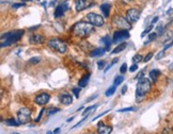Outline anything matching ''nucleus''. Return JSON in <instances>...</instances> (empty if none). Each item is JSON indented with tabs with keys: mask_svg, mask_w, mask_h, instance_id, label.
Returning <instances> with one entry per match:
<instances>
[{
	"mask_svg": "<svg viewBox=\"0 0 173 134\" xmlns=\"http://www.w3.org/2000/svg\"><path fill=\"white\" fill-rule=\"evenodd\" d=\"M171 46H173V41L171 42V43H170V44H168V45H166L165 46V49H164V50H166V49H168V48H170V47H171Z\"/></svg>",
	"mask_w": 173,
	"mask_h": 134,
	"instance_id": "a18cd8bd",
	"label": "nucleus"
},
{
	"mask_svg": "<svg viewBox=\"0 0 173 134\" xmlns=\"http://www.w3.org/2000/svg\"><path fill=\"white\" fill-rule=\"evenodd\" d=\"M101 10L102 12L104 13V16L105 17H108V15H109V11H110V4L109 3H103L101 5Z\"/></svg>",
	"mask_w": 173,
	"mask_h": 134,
	"instance_id": "412c9836",
	"label": "nucleus"
},
{
	"mask_svg": "<svg viewBox=\"0 0 173 134\" xmlns=\"http://www.w3.org/2000/svg\"><path fill=\"white\" fill-rule=\"evenodd\" d=\"M23 1H26L27 2V1H31V0H23Z\"/></svg>",
	"mask_w": 173,
	"mask_h": 134,
	"instance_id": "603ef678",
	"label": "nucleus"
},
{
	"mask_svg": "<svg viewBox=\"0 0 173 134\" xmlns=\"http://www.w3.org/2000/svg\"><path fill=\"white\" fill-rule=\"evenodd\" d=\"M68 10V4L66 1H63L62 3H60L59 5H57L56 10H55V17L56 18H59V17H62L64 14V12Z\"/></svg>",
	"mask_w": 173,
	"mask_h": 134,
	"instance_id": "9d476101",
	"label": "nucleus"
},
{
	"mask_svg": "<svg viewBox=\"0 0 173 134\" xmlns=\"http://www.w3.org/2000/svg\"><path fill=\"white\" fill-rule=\"evenodd\" d=\"M59 132H60V128H57V129H55V131H53V134H59Z\"/></svg>",
	"mask_w": 173,
	"mask_h": 134,
	"instance_id": "de8ad7c7",
	"label": "nucleus"
},
{
	"mask_svg": "<svg viewBox=\"0 0 173 134\" xmlns=\"http://www.w3.org/2000/svg\"><path fill=\"white\" fill-rule=\"evenodd\" d=\"M5 125L7 126H12V127H17L19 125L18 121H16L14 118H9L5 120Z\"/></svg>",
	"mask_w": 173,
	"mask_h": 134,
	"instance_id": "4be33fe9",
	"label": "nucleus"
},
{
	"mask_svg": "<svg viewBox=\"0 0 173 134\" xmlns=\"http://www.w3.org/2000/svg\"><path fill=\"white\" fill-rule=\"evenodd\" d=\"M15 134H18V133H15Z\"/></svg>",
	"mask_w": 173,
	"mask_h": 134,
	"instance_id": "5fc2aeb1",
	"label": "nucleus"
},
{
	"mask_svg": "<svg viewBox=\"0 0 173 134\" xmlns=\"http://www.w3.org/2000/svg\"><path fill=\"white\" fill-rule=\"evenodd\" d=\"M164 56H165V50H162V51H160L158 53L157 56H156V60H160Z\"/></svg>",
	"mask_w": 173,
	"mask_h": 134,
	"instance_id": "58836bf2",
	"label": "nucleus"
},
{
	"mask_svg": "<svg viewBox=\"0 0 173 134\" xmlns=\"http://www.w3.org/2000/svg\"><path fill=\"white\" fill-rule=\"evenodd\" d=\"M126 92H127V85H125L124 87L122 88V94H123V95H125V93H126Z\"/></svg>",
	"mask_w": 173,
	"mask_h": 134,
	"instance_id": "49530a36",
	"label": "nucleus"
},
{
	"mask_svg": "<svg viewBox=\"0 0 173 134\" xmlns=\"http://www.w3.org/2000/svg\"><path fill=\"white\" fill-rule=\"evenodd\" d=\"M171 37H172V32H168V33H166L165 38L162 40V43H164V44H165V43H167V42L169 41Z\"/></svg>",
	"mask_w": 173,
	"mask_h": 134,
	"instance_id": "7c9ffc66",
	"label": "nucleus"
},
{
	"mask_svg": "<svg viewBox=\"0 0 173 134\" xmlns=\"http://www.w3.org/2000/svg\"><path fill=\"white\" fill-rule=\"evenodd\" d=\"M106 113H108V111H106V112H104V113H103V114H99V115H97V116H95V117H94V118H93V119H92V120H96V119H98V118H99V117H102V116H103V115H105Z\"/></svg>",
	"mask_w": 173,
	"mask_h": 134,
	"instance_id": "37998d69",
	"label": "nucleus"
},
{
	"mask_svg": "<svg viewBox=\"0 0 173 134\" xmlns=\"http://www.w3.org/2000/svg\"><path fill=\"white\" fill-rule=\"evenodd\" d=\"M50 99V96H49V94L47 93H42L40 95L35 97V99H34V102L39 105H45L47 102L49 101Z\"/></svg>",
	"mask_w": 173,
	"mask_h": 134,
	"instance_id": "f8f14e48",
	"label": "nucleus"
},
{
	"mask_svg": "<svg viewBox=\"0 0 173 134\" xmlns=\"http://www.w3.org/2000/svg\"><path fill=\"white\" fill-rule=\"evenodd\" d=\"M112 25L118 27V28H120L121 30H130L132 29L130 22L126 19V17H123V16H120V15H114V16H113Z\"/></svg>",
	"mask_w": 173,
	"mask_h": 134,
	"instance_id": "39448f33",
	"label": "nucleus"
},
{
	"mask_svg": "<svg viewBox=\"0 0 173 134\" xmlns=\"http://www.w3.org/2000/svg\"><path fill=\"white\" fill-rule=\"evenodd\" d=\"M73 119H74V117H71V118H68V123H70V121H72Z\"/></svg>",
	"mask_w": 173,
	"mask_h": 134,
	"instance_id": "8fccbe9b",
	"label": "nucleus"
},
{
	"mask_svg": "<svg viewBox=\"0 0 173 134\" xmlns=\"http://www.w3.org/2000/svg\"><path fill=\"white\" fill-rule=\"evenodd\" d=\"M24 7V3H14L12 5L13 9H18V7Z\"/></svg>",
	"mask_w": 173,
	"mask_h": 134,
	"instance_id": "79ce46f5",
	"label": "nucleus"
},
{
	"mask_svg": "<svg viewBox=\"0 0 173 134\" xmlns=\"http://www.w3.org/2000/svg\"><path fill=\"white\" fill-rule=\"evenodd\" d=\"M80 88H81V87H74V88H73V90H72V92H73V94H74V95H75L77 98H78V94H79V92H80Z\"/></svg>",
	"mask_w": 173,
	"mask_h": 134,
	"instance_id": "c9c22d12",
	"label": "nucleus"
},
{
	"mask_svg": "<svg viewBox=\"0 0 173 134\" xmlns=\"http://www.w3.org/2000/svg\"><path fill=\"white\" fill-rule=\"evenodd\" d=\"M24 33H25L24 30H15V31L3 33L1 35V44H0V46L3 48V47H8L10 45L18 42L24 35Z\"/></svg>",
	"mask_w": 173,
	"mask_h": 134,
	"instance_id": "7ed1b4c3",
	"label": "nucleus"
},
{
	"mask_svg": "<svg viewBox=\"0 0 173 134\" xmlns=\"http://www.w3.org/2000/svg\"><path fill=\"white\" fill-rule=\"evenodd\" d=\"M123 81H124V77H122V76H117V78L114 79V85L116 86L120 85Z\"/></svg>",
	"mask_w": 173,
	"mask_h": 134,
	"instance_id": "393cba45",
	"label": "nucleus"
},
{
	"mask_svg": "<svg viewBox=\"0 0 173 134\" xmlns=\"http://www.w3.org/2000/svg\"><path fill=\"white\" fill-rule=\"evenodd\" d=\"M142 60H143V58H142L141 54H136V56L132 58V62H134L135 64H138L139 62H141Z\"/></svg>",
	"mask_w": 173,
	"mask_h": 134,
	"instance_id": "bb28decb",
	"label": "nucleus"
},
{
	"mask_svg": "<svg viewBox=\"0 0 173 134\" xmlns=\"http://www.w3.org/2000/svg\"><path fill=\"white\" fill-rule=\"evenodd\" d=\"M97 132L98 134H110L112 132V128L110 126H107L104 123L99 121L97 123Z\"/></svg>",
	"mask_w": 173,
	"mask_h": 134,
	"instance_id": "4468645a",
	"label": "nucleus"
},
{
	"mask_svg": "<svg viewBox=\"0 0 173 134\" xmlns=\"http://www.w3.org/2000/svg\"><path fill=\"white\" fill-rule=\"evenodd\" d=\"M45 112V110L44 109H42L41 110V112H40V114H39V116L36 117V119H35V123H39L40 120H41V118H42V115H43V113Z\"/></svg>",
	"mask_w": 173,
	"mask_h": 134,
	"instance_id": "e433bc0d",
	"label": "nucleus"
},
{
	"mask_svg": "<svg viewBox=\"0 0 173 134\" xmlns=\"http://www.w3.org/2000/svg\"><path fill=\"white\" fill-rule=\"evenodd\" d=\"M92 4V0H76L75 1V7L76 11L80 12L86 10V7H89Z\"/></svg>",
	"mask_w": 173,
	"mask_h": 134,
	"instance_id": "9b49d317",
	"label": "nucleus"
},
{
	"mask_svg": "<svg viewBox=\"0 0 173 134\" xmlns=\"http://www.w3.org/2000/svg\"><path fill=\"white\" fill-rule=\"evenodd\" d=\"M126 46H127V43H126V42H124V43H121V44H119L117 47H116V48L113 49L112 53H113V54H116V53H120V52H122L125 48H126Z\"/></svg>",
	"mask_w": 173,
	"mask_h": 134,
	"instance_id": "a211bd4d",
	"label": "nucleus"
},
{
	"mask_svg": "<svg viewBox=\"0 0 173 134\" xmlns=\"http://www.w3.org/2000/svg\"><path fill=\"white\" fill-rule=\"evenodd\" d=\"M137 68H138V66H137V64H134V65H132V66L129 67V71H132V72H134V71L137 70Z\"/></svg>",
	"mask_w": 173,
	"mask_h": 134,
	"instance_id": "a19ab883",
	"label": "nucleus"
},
{
	"mask_svg": "<svg viewBox=\"0 0 173 134\" xmlns=\"http://www.w3.org/2000/svg\"><path fill=\"white\" fill-rule=\"evenodd\" d=\"M106 50H107L106 48L95 49V50H93V51L91 52V56H103V54L105 53Z\"/></svg>",
	"mask_w": 173,
	"mask_h": 134,
	"instance_id": "aec40b11",
	"label": "nucleus"
},
{
	"mask_svg": "<svg viewBox=\"0 0 173 134\" xmlns=\"http://www.w3.org/2000/svg\"><path fill=\"white\" fill-rule=\"evenodd\" d=\"M152 58H153V53H152V52H150V53H147V56L143 58V61H144V62H149V61H150Z\"/></svg>",
	"mask_w": 173,
	"mask_h": 134,
	"instance_id": "72a5a7b5",
	"label": "nucleus"
},
{
	"mask_svg": "<svg viewBox=\"0 0 173 134\" xmlns=\"http://www.w3.org/2000/svg\"><path fill=\"white\" fill-rule=\"evenodd\" d=\"M59 100L64 105H70L73 102V97L68 93H62L59 95Z\"/></svg>",
	"mask_w": 173,
	"mask_h": 134,
	"instance_id": "2eb2a0df",
	"label": "nucleus"
},
{
	"mask_svg": "<svg viewBox=\"0 0 173 134\" xmlns=\"http://www.w3.org/2000/svg\"><path fill=\"white\" fill-rule=\"evenodd\" d=\"M47 45H48V47L53 49L55 51H58V52H60V53H65V52L68 51V46L65 44V42L61 41L59 38H53V40H50V41H48Z\"/></svg>",
	"mask_w": 173,
	"mask_h": 134,
	"instance_id": "20e7f679",
	"label": "nucleus"
},
{
	"mask_svg": "<svg viewBox=\"0 0 173 134\" xmlns=\"http://www.w3.org/2000/svg\"><path fill=\"white\" fill-rule=\"evenodd\" d=\"M101 43H102V44L104 45V46H105L104 48H106L107 50L109 49L110 45L112 44V43H111V41H110V37H109V36H104V37H102V38H101Z\"/></svg>",
	"mask_w": 173,
	"mask_h": 134,
	"instance_id": "6ab92c4d",
	"label": "nucleus"
},
{
	"mask_svg": "<svg viewBox=\"0 0 173 134\" xmlns=\"http://www.w3.org/2000/svg\"><path fill=\"white\" fill-rule=\"evenodd\" d=\"M86 20L95 27H102L105 23L104 17L101 16L99 14H96V13H89L86 15Z\"/></svg>",
	"mask_w": 173,
	"mask_h": 134,
	"instance_id": "0eeeda50",
	"label": "nucleus"
},
{
	"mask_svg": "<svg viewBox=\"0 0 173 134\" xmlns=\"http://www.w3.org/2000/svg\"><path fill=\"white\" fill-rule=\"evenodd\" d=\"M157 20H158V17H157V16H156V17H155V18L153 19V20H152V23L154 25V23H155V22H156V21H157Z\"/></svg>",
	"mask_w": 173,
	"mask_h": 134,
	"instance_id": "09e8293b",
	"label": "nucleus"
},
{
	"mask_svg": "<svg viewBox=\"0 0 173 134\" xmlns=\"http://www.w3.org/2000/svg\"><path fill=\"white\" fill-rule=\"evenodd\" d=\"M128 1H132V0H128Z\"/></svg>",
	"mask_w": 173,
	"mask_h": 134,
	"instance_id": "864d4df0",
	"label": "nucleus"
},
{
	"mask_svg": "<svg viewBox=\"0 0 173 134\" xmlns=\"http://www.w3.org/2000/svg\"><path fill=\"white\" fill-rule=\"evenodd\" d=\"M162 134H173V128L171 127H166L162 130Z\"/></svg>",
	"mask_w": 173,
	"mask_h": 134,
	"instance_id": "c756f323",
	"label": "nucleus"
},
{
	"mask_svg": "<svg viewBox=\"0 0 173 134\" xmlns=\"http://www.w3.org/2000/svg\"><path fill=\"white\" fill-rule=\"evenodd\" d=\"M152 88V83L149 79L147 78H140L137 83V87H136V100L137 102H140L144 99V97L147 96Z\"/></svg>",
	"mask_w": 173,
	"mask_h": 134,
	"instance_id": "f257e3e1",
	"label": "nucleus"
},
{
	"mask_svg": "<svg viewBox=\"0 0 173 134\" xmlns=\"http://www.w3.org/2000/svg\"><path fill=\"white\" fill-rule=\"evenodd\" d=\"M143 74H144V71H141V72H139V74H137V77H136V79H140V78H143Z\"/></svg>",
	"mask_w": 173,
	"mask_h": 134,
	"instance_id": "c03bdc74",
	"label": "nucleus"
},
{
	"mask_svg": "<svg viewBox=\"0 0 173 134\" xmlns=\"http://www.w3.org/2000/svg\"><path fill=\"white\" fill-rule=\"evenodd\" d=\"M96 107H97V105L95 104V105H92V107H89V108H86V111H84V112L82 113V115H83V116H88V114H89V113H90V112L92 111V110H94V109L96 108Z\"/></svg>",
	"mask_w": 173,
	"mask_h": 134,
	"instance_id": "cd10ccee",
	"label": "nucleus"
},
{
	"mask_svg": "<svg viewBox=\"0 0 173 134\" xmlns=\"http://www.w3.org/2000/svg\"><path fill=\"white\" fill-rule=\"evenodd\" d=\"M31 120V111L28 108H22L17 112V121L19 125H25Z\"/></svg>",
	"mask_w": 173,
	"mask_h": 134,
	"instance_id": "423d86ee",
	"label": "nucleus"
},
{
	"mask_svg": "<svg viewBox=\"0 0 173 134\" xmlns=\"http://www.w3.org/2000/svg\"><path fill=\"white\" fill-rule=\"evenodd\" d=\"M40 61H41V59H40L39 56H34V58H31L30 61H29V63H31V64H38V63H40Z\"/></svg>",
	"mask_w": 173,
	"mask_h": 134,
	"instance_id": "2f4dec72",
	"label": "nucleus"
},
{
	"mask_svg": "<svg viewBox=\"0 0 173 134\" xmlns=\"http://www.w3.org/2000/svg\"><path fill=\"white\" fill-rule=\"evenodd\" d=\"M128 37H129L128 30H118L113 33L112 43L117 44V43H120L121 41H123L125 38H128Z\"/></svg>",
	"mask_w": 173,
	"mask_h": 134,
	"instance_id": "1a4fd4ad",
	"label": "nucleus"
},
{
	"mask_svg": "<svg viewBox=\"0 0 173 134\" xmlns=\"http://www.w3.org/2000/svg\"><path fill=\"white\" fill-rule=\"evenodd\" d=\"M157 36H158V34L156 33V32H153V33H151L150 34V36H149V41H147L145 43H144V45H147L150 42H152V41H155L156 38H157Z\"/></svg>",
	"mask_w": 173,
	"mask_h": 134,
	"instance_id": "b1692460",
	"label": "nucleus"
},
{
	"mask_svg": "<svg viewBox=\"0 0 173 134\" xmlns=\"http://www.w3.org/2000/svg\"><path fill=\"white\" fill-rule=\"evenodd\" d=\"M29 43L32 45H41L45 43V37L41 34H32L29 37Z\"/></svg>",
	"mask_w": 173,
	"mask_h": 134,
	"instance_id": "ddd939ff",
	"label": "nucleus"
},
{
	"mask_svg": "<svg viewBox=\"0 0 173 134\" xmlns=\"http://www.w3.org/2000/svg\"><path fill=\"white\" fill-rule=\"evenodd\" d=\"M160 74H162V72L158 70V69H153V70L150 71V79L153 82H156Z\"/></svg>",
	"mask_w": 173,
	"mask_h": 134,
	"instance_id": "f3484780",
	"label": "nucleus"
},
{
	"mask_svg": "<svg viewBox=\"0 0 173 134\" xmlns=\"http://www.w3.org/2000/svg\"><path fill=\"white\" fill-rule=\"evenodd\" d=\"M153 27H154V26H153V23H151L150 27H149V28H147V29L144 30L142 33H141V37H144L147 33H149V32H151V30L153 29Z\"/></svg>",
	"mask_w": 173,
	"mask_h": 134,
	"instance_id": "c85d7f7f",
	"label": "nucleus"
},
{
	"mask_svg": "<svg viewBox=\"0 0 173 134\" xmlns=\"http://www.w3.org/2000/svg\"><path fill=\"white\" fill-rule=\"evenodd\" d=\"M89 80H90V74H84L78 82L79 87H86V86L88 85V83H89Z\"/></svg>",
	"mask_w": 173,
	"mask_h": 134,
	"instance_id": "dca6fc26",
	"label": "nucleus"
},
{
	"mask_svg": "<svg viewBox=\"0 0 173 134\" xmlns=\"http://www.w3.org/2000/svg\"><path fill=\"white\" fill-rule=\"evenodd\" d=\"M73 32L78 37H88L94 32V26L91 22L79 21L75 23L73 28Z\"/></svg>",
	"mask_w": 173,
	"mask_h": 134,
	"instance_id": "f03ea898",
	"label": "nucleus"
},
{
	"mask_svg": "<svg viewBox=\"0 0 173 134\" xmlns=\"http://www.w3.org/2000/svg\"><path fill=\"white\" fill-rule=\"evenodd\" d=\"M136 109L135 108H126V109H121V110H119L118 112H132V111H135Z\"/></svg>",
	"mask_w": 173,
	"mask_h": 134,
	"instance_id": "4c0bfd02",
	"label": "nucleus"
},
{
	"mask_svg": "<svg viewBox=\"0 0 173 134\" xmlns=\"http://www.w3.org/2000/svg\"><path fill=\"white\" fill-rule=\"evenodd\" d=\"M126 71H127V65H126V63L122 64V66H121V68H120V72L121 74H124Z\"/></svg>",
	"mask_w": 173,
	"mask_h": 134,
	"instance_id": "f704fd0d",
	"label": "nucleus"
},
{
	"mask_svg": "<svg viewBox=\"0 0 173 134\" xmlns=\"http://www.w3.org/2000/svg\"><path fill=\"white\" fill-rule=\"evenodd\" d=\"M118 61H119V59H116V60H113L112 62H111V63H110L109 65H108V66L106 67V68H105V70H104V71H105V72H107V71H108V70H109V69H110V67H112L113 65H114V64L117 63Z\"/></svg>",
	"mask_w": 173,
	"mask_h": 134,
	"instance_id": "473e14b6",
	"label": "nucleus"
},
{
	"mask_svg": "<svg viewBox=\"0 0 173 134\" xmlns=\"http://www.w3.org/2000/svg\"><path fill=\"white\" fill-rule=\"evenodd\" d=\"M105 62L104 61H101V62H98L97 63V66H98V69H103L104 68V66H105Z\"/></svg>",
	"mask_w": 173,
	"mask_h": 134,
	"instance_id": "ea45409f",
	"label": "nucleus"
},
{
	"mask_svg": "<svg viewBox=\"0 0 173 134\" xmlns=\"http://www.w3.org/2000/svg\"><path fill=\"white\" fill-rule=\"evenodd\" d=\"M116 88H117V86L116 85H112L111 87H109V88L106 90V93L105 95L107 97H110V96H112L113 94H114V92H116Z\"/></svg>",
	"mask_w": 173,
	"mask_h": 134,
	"instance_id": "5701e85b",
	"label": "nucleus"
},
{
	"mask_svg": "<svg viewBox=\"0 0 173 134\" xmlns=\"http://www.w3.org/2000/svg\"><path fill=\"white\" fill-rule=\"evenodd\" d=\"M59 111H60L59 108H50L47 110V115L50 116V115H53V114H55V113H58Z\"/></svg>",
	"mask_w": 173,
	"mask_h": 134,
	"instance_id": "a878e982",
	"label": "nucleus"
},
{
	"mask_svg": "<svg viewBox=\"0 0 173 134\" xmlns=\"http://www.w3.org/2000/svg\"><path fill=\"white\" fill-rule=\"evenodd\" d=\"M140 15H141V11L140 10H138V9H129L126 12V19L130 23H134V22H137L139 20Z\"/></svg>",
	"mask_w": 173,
	"mask_h": 134,
	"instance_id": "6e6552de",
	"label": "nucleus"
},
{
	"mask_svg": "<svg viewBox=\"0 0 173 134\" xmlns=\"http://www.w3.org/2000/svg\"><path fill=\"white\" fill-rule=\"evenodd\" d=\"M90 134H93V133H90Z\"/></svg>",
	"mask_w": 173,
	"mask_h": 134,
	"instance_id": "6e6d98bb",
	"label": "nucleus"
},
{
	"mask_svg": "<svg viewBox=\"0 0 173 134\" xmlns=\"http://www.w3.org/2000/svg\"><path fill=\"white\" fill-rule=\"evenodd\" d=\"M46 134H53V132H51V131H48V132H47Z\"/></svg>",
	"mask_w": 173,
	"mask_h": 134,
	"instance_id": "3c124183",
	"label": "nucleus"
}]
</instances>
